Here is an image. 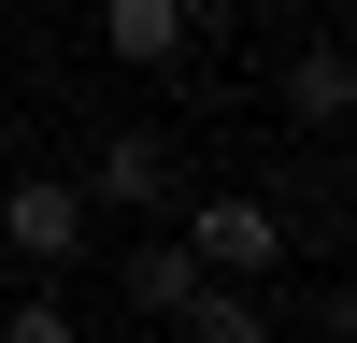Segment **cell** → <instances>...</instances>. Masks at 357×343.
Wrapping results in <instances>:
<instances>
[{
  "mask_svg": "<svg viewBox=\"0 0 357 343\" xmlns=\"http://www.w3.org/2000/svg\"><path fill=\"white\" fill-rule=\"evenodd\" d=\"M86 229H100V200H86L72 186V172H15V186H0V243H15L29 257V272H72V257H86Z\"/></svg>",
  "mask_w": 357,
  "mask_h": 343,
  "instance_id": "6da1fadb",
  "label": "cell"
},
{
  "mask_svg": "<svg viewBox=\"0 0 357 343\" xmlns=\"http://www.w3.org/2000/svg\"><path fill=\"white\" fill-rule=\"evenodd\" d=\"M186 257H200V272H229V286H257V272H286V215L229 186V200H200V215H186Z\"/></svg>",
  "mask_w": 357,
  "mask_h": 343,
  "instance_id": "7a4b0ae2",
  "label": "cell"
},
{
  "mask_svg": "<svg viewBox=\"0 0 357 343\" xmlns=\"http://www.w3.org/2000/svg\"><path fill=\"white\" fill-rule=\"evenodd\" d=\"M172 172H186V158H172V143H158V129H114V143H100V158H86V172H72V186H86V200H100V215H158V200H172Z\"/></svg>",
  "mask_w": 357,
  "mask_h": 343,
  "instance_id": "3957f363",
  "label": "cell"
},
{
  "mask_svg": "<svg viewBox=\"0 0 357 343\" xmlns=\"http://www.w3.org/2000/svg\"><path fill=\"white\" fill-rule=\"evenodd\" d=\"M100 57H129V72H186L200 29H186V0H100Z\"/></svg>",
  "mask_w": 357,
  "mask_h": 343,
  "instance_id": "277c9868",
  "label": "cell"
},
{
  "mask_svg": "<svg viewBox=\"0 0 357 343\" xmlns=\"http://www.w3.org/2000/svg\"><path fill=\"white\" fill-rule=\"evenodd\" d=\"M172 329H186V343H272V300H257V286H229V272H215V286H200L186 314H172Z\"/></svg>",
  "mask_w": 357,
  "mask_h": 343,
  "instance_id": "5b68a950",
  "label": "cell"
},
{
  "mask_svg": "<svg viewBox=\"0 0 357 343\" xmlns=\"http://www.w3.org/2000/svg\"><path fill=\"white\" fill-rule=\"evenodd\" d=\"M114 286H129L143 314H186V300H200V286H215V272H200L186 243H143V257H129V272H114Z\"/></svg>",
  "mask_w": 357,
  "mask_h": 343,
  "instance_id": "8992f818",
  "label": "cell"
},
{
  "mask_svg": "<svg viewBox=\"0 0 357 343\" xmlns=\"http://www.w3.org/2000/svg\"><path fill=\"white\" fill-rule=\"evenodd\" d=\"M343 100H357L343 43H301V72H286V114H301V129H343Z\"/></svg>",
  "mask_w": 357,
  "mask_h": 343,
  "instance_id": "52a82bcc",
  "label": "cell"
},
{
  "mask_svg": "<svg viewBox=\"0 0 357 343\" xmlns=\"http://www.w3.org/2000/svg\"><path fill=\"white\" fill-rule=\"evenodd\" d=\"M0 343H86V329H72L57 286H29V300H0Z\"/></svg>",
  "mask_w": 357,
  "mask_h": 343,
  "instance_id": "ba28073f",
  "label": "cell"
},
{
  "mask_svg": "<svg viewBox=\"0 0 357 343\" xmlns=\"http://www.w3.org/2000/svg\"><path fill=\"white\" fill-rule=\"evenodd\" d=\"M229 15H243V0H186V29H200V43H215V29H229Z\"/></svg>",
  "mask_w": 357,
  "mask_h": 343,
  "instance_id": "9c48e42d",
  "label": "cell"
}]
</instances>
